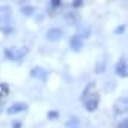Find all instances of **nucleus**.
Instances as JSON below:
<instances>
[{
	"instance_id": "nucleus-1",
	"label": "nucleus",
	"mask_w": 128,
	"mask_h": 128,
	"mask_svg": "<svg viewBox=\"0 0 128 128\" xmlns=\"http://www.w3.org/2000/svg\"><path fill=\"white\" fill-rule=\"evenodd\" d=\"M0 32L5 36H9L15 32V24H14V15H12V8L8 5L0 6Z\"/></svg>"
},
{
	"instance_id": "nucleus-2",
	"label": "nucleus",
	"mask_w": 128,
	"mask_h": 128,
	"mask_svg": "<svg viewBox=\"0 0 128 128\" xmlns=\"http://www.w3.org/2000/svg\"><path fill=\"white\" fill-rule=\"evenodd\" d=\"M29 53V48L27 47H8L3 50V54L8 60H12V62H20L23 60Z\"/></svg>"
},
{
	"instance_id": "nucleus-3",
	"label": "nucleus",
	"mask_w": 128,
	"mask_h": 128,
	"mask_svg": "<svg viewBox=\"0 0 128 128\" xmlns=\"http://www.w3.org/2000/svg\"><path fill=\"white\" fill-rule=\"evenodd\" d=\"M100 101H101V96L100 94H96L95 90L88 94L84 98H83V102H84V110L89 112V113H94L98 107H100Z\"/></svg>"
},
{
	"instance_id": "nucleus-4",
	"label": "nucleus",
	"mask_w": 128,
	"mask_h": 128,
	"mask_svg": "<svg viewBox=\"0 0 128 128\" xmlns=\"http://www.w3.org/2000/svg\"><path fill=\"white\" fill-rule=\"evenodd\" d=\"M114 74L120 78H126L128 76V65H126V59L125 56L119 57V60L114 63Z\"/></svg>"
},
{
	"instance_id": "nucleus-5",
	"label": "nucleus",
	"mask_w": 128,
	"mask_h": 128,
	"mask_svg": "<svg viewBox=\"0 0 128 128\" xmlns=\"http://www.w3.org/2000/svg\"><path fill=\"white\" fill-rule=\"evenodd\" d=\"M29 108V104L27 102H23V101H17L14 104H11L8 108H6V114L9 116H14V114H20L23 112H27Z\"/></svg>"
},
{
	"instance_id": "nucleus-6",
	"label": "nucleus",
	"mask_w": 128,
	"mask_h": 128,
	"mask_svg": "<svg viewBox=\"0 0 128 128\" xmlns=\"http://www.w3.org/2000/svg\"><path fill=\"white\" fill-rule=\"evenodd\" d=\"M62 38H63V30L60 27H51L45 33V39L50 42H59Z\"/></svg>"
},
{
	"instance_id": "nucleus-7",
	"label": "nucleus",
	"mask_w": 128,
	"mask_h": 128,
	"mask_svg": "<svg viewBox=\"0 0 128 128\" xmlns=\"http://www.w3.org/2000/svg\"><path fill=\"white\" fill-rule=\"evenodd\" d=\"M83 47H84V39H82L78 35L74 33L70 38V50L74 51V53H80L83 50Z\"/></svg>"
},
{
	"instance_id": "nucleus-8",
	"label": "nucleus",
	"mask_w": 128,
	"mask_h": 128,
	"mask_svg": "<svg viewBox=\"0 0 128 128\" xmlns=\"http://www.w3.org/2000/svg\"><path fill=\"white\" fill-rule=\"evenodd\" d=\"M30 76H32V77H35L36 80H39V82L45 83V82H47V78H48V71H47V70H44L42 66H33V68L30 70Z\"/></svg>"
},
{
	"instance_id": "nucleus-9",
	"label": "nucleus",
	"mask_w": 128,
	"mask_h": 128,
	"mask_svg": "<svg viewBox=\"0 0 128 128\" xmlns=\"http://www.w3.org/2000/svg\"><path fill=\"white\" fill-rule=\"evenodd\" d=\"M126 108H128L126 107V96H120L119 100H116V102L113 106V113H114V116H120L126 112Z\"/></svg>"
},
{
	"instance_id": "nucleus-10",
	"label": "nucleus",
	"mask_w": 128,
	"mask_h": 128,
	"mask_svg": "<svg viewBox=\"0 0 128 128\" xmlns=\"http://www.w3.org/2000/svg\"><path fill=\"white\" fill-rule=\"evenodd\" d=\"M63 20H65V23L70 24V26H77L78 21H80V17L76 12V9H70V11H66L63 14Z\"/></svg>"
},
{
	"instance_id": "nucleus-11",
	"label": "nucleus",
	"mask_w": 128,
	"mask_h": 128,
	"mask_svg": "<svg viewBox=\"0 0 128 128\" xmlns=\"http://www.w3.org/2000/svg\"><path fill=\"white\" fill-rule=\"evenodd\" d=\"M76 35H78L82 39H88V38H90V35H92V29H90V26H80L78 29H77V33Z\"/></svg>"
},
{
	"instance_id": "nucleus-12",
	"label": "nucleus",
	"mask_w": 128,
	"mask_h": 128,
	"mask_svg": "<svg viewBox=\"0 0 128 128\" xmlns=\"http://www.w3.org/2000/svg\"><path fill=\"white\" fill-rule=\"evenodd\" d=\"M20 12L24 17H33L36 14V6H33V5H23L20 8Z\"/></svg>"
},
{
	"instance_id": "nucleus-13",
	"label": "nucleus",
	"mask_w": 128,
	"mask_h": 128,
	"mask_svg": "<svg viewBox=\"0 0 128 128\" xmlns=\"http://www.w3.org/2000/svg\"><path fill=\"white\" fill-rule=\"evenodd\" d=\"M8 95H9V84L8 83H0V106L5 102Z\"/></svg>"
},
{
	"instance_id": "nucleus-14",
	"label": "nucleus",
	"mask_w": 128,
	"mask_h": 128,
	"mask_svg": "<svg viewBox=\"0 0 128 128\" xmlns=\"http://www.w3.org/2000/svg\"><path fill=\"white\" fill-rule=\"evenodd\" d=\"M106 68H107V62H106V59H101L96 65H95V72L96 74H101V72L106 71Z\"/></svg>"
},
{
	"instance_id": "nucleus-15",
	"label": "nucleus",
	"mask_w": 128,
	"mask_h": 128,
	"mask_svg": "<svg viewBox=\"0 0 128 128\" xmlns=\"http://www.w3.org/2000/svg\"><path fill=\"white\" fill-rule=\"evenodd\" d=\"M94 89H95V83H89L88 86H86V89L83 90V94H82V100L88 95V94H90V92H94Z\"/></svg>"
},
{
	"instance_id": "nucleus-16",
	"label": "nucleus",
	"mask_w": 128,
	"mask_h": 128,
	"mask_svg": "<svg viewBox=\"0 0 128 128\" xmlns=\"http://www.w3.org/2000/svg\"><path fill=\"white\" fill-rule=\"evenodd\" d=\"M60 116V113L57 112V110H50L48 113H47V118L50 119V120H54V119H57Z\"/></svg>"
},
{
	"instance_id": "nucleus-17",
	"label": "nucleus",
	"mask_w": 128,
	"mask_h": 128,
	"mask_svg": "<svg viewBox=\"0 0 128 128\" xmlns=\"http://www.w3.org/2000/svg\"><path fill=\"white\" fill-rule=\"evenodd\" d=\"M62 6V0H50V8L51 9H59Z\"/></svg>"
},
{
	"instance_id": "nucleus-18",
	"label": "nucleus",
	"mask_w": 128,
	"mask_h": 128,
	"mask_svg": "<svg viewBox=\"0 0 128 128\" xmlns=\"http://www.w3.org/2000/svg\"><path fill=\"white\" fill-rule=\"evenodd\" d=\"M83 5H84V0H72V3H71L72 9H80Z\"/></svg>"
},
{
	"instance_id": "nucleus-19",
	"label": "nucleus",
	"mask_w": 128,
	"mask_h": 128,
	"mask_svg": "<svg viewBox=\"0 0 128 128\" xmlns=\"http://www.w3.org/2000/svg\"><path fill=\"white\" fill-rule=\"evenodd\" d=\"M125 29H126V26H125V24H120V26H118V27L114 29V33H116V35H122V33L125 32Z\"/></svg>"
},
{
	"instance_id": "nucleus-20",
	"label": "nucleus",
	"mask_w": 128,
	"mask_h": 128,
	"mask_svg": "<svg viewBox=\"0 0 128 128\" xmlns=\"http://www.w3.org/2000/svg\"><path fill=\"white\" fill-rule=\"evenodd\" d=\"M118 128H128V120H126V119H122V120H119V124H118Z\"/></svg>"
},
{
	"instance_id": "nucleus-21",
	"label": "nucleus",
	"mask_w": 128,
	"mask_h": 128,
	"mask_svg": "<svg viewBox=\"0 0 128 128\" xmlns=\"http://www.w3.org/2000/svg\"><path fill=\"white\" fill-rule=\"evenodd\" d=\"M72 118H74V119H70V120L66 122V126H70V125H71V126H72V125H76V126H77V124H78V119H76V116H72Z\"/></svg>"
},
{
	"instance_id": "nucleus-22",
	"label": "nucleus",
	"mask_w": 128,
	"mask_h": 128,
	"mask_svg": "<svg viewBox=\"0 0 128 128\" xmlns=\"http://www.w3.org/2000/svg\"><path fill=\"white\" fill-rule=\"evenodd\" d=\"M14 128H21V124H20V122H15V124H14Z\"/></svg>"
},
{
	"instance_id": "nucleus-23",
	"label": "nucleus",
	"mask_w": 128,
	"mask_h": 128,
	"mask_svg": "<svg viewBox=\"0 0 128 128\" xmlns=\"http://www.w3.org/2000/svg\"><path fill=\"white\" fill-rule=\"evenodd\" d=\"M71 128H78V126H71Z\"/></svg>"
}]
</instances>
